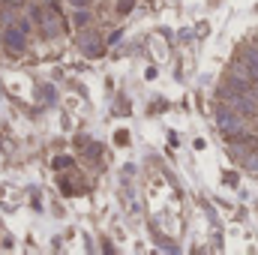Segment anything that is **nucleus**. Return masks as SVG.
Returning a JSON list of instances; mask_svg holds the SVG:
<instances>
[{"label": "nucleus", "mask_w": 258, "mask_h": 255, "mask_svg": "<svg viewBox=\"0 0 258 255\" xmlns=\"http://www.w3.org/2000/svg\"><path fill=\"white\" fill-rule=\"evenodd\" d=\"M3 45H6V48H12V51H21V48L27 45V24H24V21H18L15 27H9V30L3 33Z\"/></svg>", "instance_id": "1"}, {"label": "nucleus", "mask_w": 258, "mask_h": 255, "mask_svg": "<svg viewBox=\"0 0 258 255\" xmlns=\"http://www.w3.org/2000/svg\"><path fill=\"white\" fill-rule=\"evenodd\" d=\"M216 123H219V129H222L225 135H240V132H243V120H240L234 111H219V114H216Z\"/></svg>", "instance_id": "2"}, {"label": "nucleus", "mask_w": 258, "mask_h": 255, "mask_svg": "<svg viewBox=\"0 0 258 255\" xmlns=\"http://www.w3.org/2000/svg\"><path fill=\"white\" fill-rule=\"evenodd\" d=\"M252 69H243V66H237V69H231V78H228V84H231V90H237V93H246L249 90V84H252Z\"/></svg>", "instance_id": "3"}, {"label": "nucleus", "mask_w": 258, "mask_h": 255, "mask_svg": "<svg viewBox=\"0 0 258 255\" xmlns=\"http://www.w3.org/2000/svg\"><path fill=\"white\" fill-rule=\"evenodd\" d=\"M42 21H45V33L48 36H54V30H57V21H60V15H57V9L54 6H42Z\"/></svg>", "instance_id": "4"}, {"label": "nucleus", "mask_w": 258, "mask_h": 255, "mask_svg": "<svg viewBox=\"0 0 258 255\" xmlns=\"http://www.w3.org/2000/svg\"><path fill=\"white\" fill-rule=\"evenodd\" d=\"M78 45H81L90 57H96V54H99V39H96L93 33H81V36H78Z\"/></svg>", "instance_id": "5"}, {"label": "nucleus", "mask_w": 258, "mask_h": 255, "mask_svg": "<svg viewBox=\"0 0 258 255\" xmlns=\"http://www.w3.org/2000/svg\"><path fill=\"white\" fill-rule=\"evenodd\" d=\"M237 108H240V114H258V99L255 96H249V90L237 99Z\"/></svg>", "instance_id": "6"}, {"label": "nucleus", "mask_w": 258, "mask_h": 255, "mask_svg": "<svg viewBox=\"0 0 258 255\" xmlns=\"http://www.w3.org/2000/svg\"><path fill=\"white\" fill-rule=\"evenodd\" d=\"M243 60H246V66L258 75V51H255V48H252V51H246V54H243Z\"/></svg>", "instance_id": "7"}, {"label": "nucleus", "mask_w": 258, "mask_h": 255, "mask_svg": "<svg viewBox=\"0 0 258 255\" xmlns=\"http://www.w3.org/2000/svg\"><path fill=\"white\" fill-rule=\"evenodd\" d=\"M132 6H135V0H120V3H117V12L126 15V12H132Z\"/></svg>", "instance_id": "8"}, {"label": "nucleus", "mask_w": 258, "mask_h": 255, "mask_svg": "<svg viewBox=\"0 0 258 255\" xmlns=\"http://www.w3.org/2000/svg\"><path fill=\"white\" fill-rule=\"evenodd\" d=\"M246 168H249V171H258V153H249V156H246Z\"/></svg>", "instance_id": "9"}, {"label": "nucleus", "mask_w": 258, "mask_h": 255, "mask_svg": "<svg viewBox=\"0 0 258 255\" xmlns=\"http://www.w3.org/2000/svg\"><path fill=\"white\" fill-rule=\"evenodd\" d=\"M69 165H72L69 156H57V159H54V168H69Z\"/></svg>", "instance_id": "10"}, {"label": "nucleus", "mask_w": 258, "mask_h": 255, "mask_svg": "<svg viewBox=\"0 0 258 255\" xmlns=\"http://www.w3.org/2000/svg\"><path fill=\"white\" fill-rule=\"evenodd\" d=\"M87 21H90V15H87L84 9H81V12H75V24H78V27H81V24H87Z\"/></svg>", "instance_id": "11"}, {"label": "nucleus", "mask_w": 258, "mask_h": 255, "mask_svg": "<svg viewBox=\"0 0 258 255\" xmlns=\"http://www.w3.org/2000/svg\"><path fill=\"white\" fill-rule=\"evenodd\" d=\"M99 153H102L99 144H90V147H87V156H90V159H99Z\"/></svg>", "instance_id": "12"}, {"label": "nucleus", "mask_w": 258, "mask_h": 255, "mask_svg": "<svg viewBox=\"0 0 258 255\" xmlns=\"http://www.w3.org/2000/svg\"><path fill=\"white\" fill-rule=\"evenodd\" d=\"M114 138H117V141H120V144H126V141H129V135H126V132H123V129H120V132H117V135H114Z\"/></svg>", "instance_id": "13"}, {"label": "nucleus", "mask_w": 258, "mask_h": 255, "mask_svg": "<svg viewBox=\"0 0 258 255\" xmlns=\"http://www.w3.org/2000/svg\"><path fill=\"white\" fill-rule=\"evenodd\" d=\"M87 3H90V0H72V6H78V9H84Z\"/></svg>", "instance_id": "14"}]
</instances>
